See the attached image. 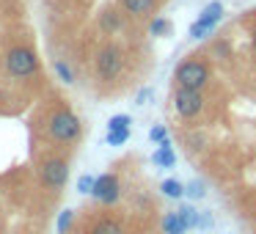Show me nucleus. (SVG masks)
Here are the masks:
<instances>
[{"instance_id": "nucleus-9", "label": "nucleus", "mask_w": 256, "mask_h": 234, "mask_svg": "<svg viewBox=\"0 0 256 234\" xmlns=\"http://www.w3.org/2000/svg\"><path fill=\"white\" fill-rule=\"evenodd\" d=\"M152 160H154V166H160V168H174V166H176V154H174V149H171V140L157 144Z\"/></svg>"}, {"instance_id": "nucleus-22", "label": "nucleus", "mask_w": 256, "mask_h": 234, "mask_svg": "<svg viewBox=\"0 0 256 234\" xmlns=\"http://www.w3.org/2000/svg\"><path fill=\"white\" fill-rule=\"evenodd\" d=\"M94 182H96V176L83 174V176L78 179V193H91V190H94Z\"/></svg>"}, {"instance_id": "nucleus-13", "label": "nucleus", "mask_w": 256, "mask_h": 234, "mask_svg": "<svg viewBox=\"0 0 256 234\" xmlns=\"http://www.w3.org/2000/svg\"><path fill=\"white\" fill-rule=\"evenodd\" d=\"M176 215L182 218L184 228H198V215H201V212L196 210V206H190V204H182V206L176 210Z\"/></svg>"}, {"instance_id": "nucleus-25", "label": "nucleus", "mask_w": 256, "mask_h": 234, "mask_svg": "<svg viewBox=\"0 0 256 234\" xmlns=\"http://www.w3.org/2000/svg\"><path fill=\"white\" fill-rule=\"evenodd\" d=\"M212 226V215L210 212H201L198 215V228H210Z\"/></svg>"}, {"instance_id": "nucleus-23", "label": "nucleus", "mask_w": 256, "mask_h": 234, "mask_svg": "<svg viewBox=\"0 0 256 234\" xmlns=\"http://www.w3.org/2000/svg\"><path fill=\"white\" fill-rule=\"evenodd\" d=\"M149 138L154 140V144H162V140H168V130L162 127V124H154V127L149 130Z\"/></svg>"}, {"instance_id": "nucleus-21", "label": "nucleus", "mask_w": 256, "mask_h": 234, "mask_svg": "<svg viewBox=\"0 0 256 234\" xmlns=\"http://www.w3.org/2000/svg\"><path fill=\"white\" fill-rule=\"evenodd\" d=\"M130 124H132V118H130L127 113H116V116H110V122H108V130H130Z\"/></svg>"}, {"instance_id": "nucleus-14", "label": "nucleus", "mask_w": 256, "mask_h": 234, "mask_svg": "<svg viewBox=\"0 0 256 234\" xmlns=\"http://www.w3.org/2000/svg\"><path fill=\"white\" fill-rule=\"evenodd\" d=\"M160 190H162L166 198H182V196H184V184L176 182V179H166V182L160 184Z\"/></svg>"}, {"instance_id": "nucleus-17", "label": "nucleus", "mask_w": 256, "mask_h": 234, "mask_svg": "<svg viewBox=\"0 0 256 234\" xmlns=\"http://www.w3.org/2000/svg\"><path fill=\"white\" fill-rule=\"evenodd\" d=\"M149 34H152V36H157V39H160V36H168V34H171V22H168L166 17H157V20H152V25H149Z\"/></svg>"}, {"instance_id": "nucleus-18", "label": "nucleus", "mask_w": 256, "mask_h": 234, "mask_svg": "<svg viewBox=\"0 0 256 234\" xmlns=\"http://www.w3.org/2000/svg\"><path fill=\"white\" fill-rule=\"evenodd\" d=\"M108 146H124L130 140V130H108Z\"/></svg>"}, {"instance_id": "nucleus-15", "label": "nucleus", "mask_w": 256, "mask_h": 234, "mask_svg": "<svg viewBox=\"0 0 256 234\" xmlns=\"http://www.w3.org/2000/svg\"><path fill=\"white\" fill-rule=\"evenodd\" d=\"M52 69H56V74H58L61 83H66V86L74 83V72H72V66H69L66 61H56V64H52Z\"/></svg>"}, {"instance_id": "nucleus-1", "label": "nucleus", "mask_w": 256, "mask_h": 234, "mask_svg": "<svg viewBox=\"0 0 256 234\" xmlns=\"http://www.w3.org/2000/svg\"><path fill=\"white\" fill-rule=\"evenodd\" d=\"M47 135L56 144H74L83 135V124H80V118L69 108H56L47 116Z\"/></svg>"}, {"instance_id": "nucleus-2", "label": "nucleus", "mask_w": 256, "mask_h": 234, "mask_svg": "<svg viewBox=\"0 0 256 234\" xmlns=\"http://www.w3.org/2000/svg\"><path fill=\"white\" fill-rule=\"evenodd\" d=\"M3 69H6V74L14 80L34 78V74L39 72V56L25 44H14L12 50L6 52V58H3Z\"/></svg>"}, {"instance_id": "nucleus-19", "label": "nucleus", "mask_w": 256, "mask_h": 234, "mask_svg": "<svg viewBox=\"0 0 256 234\" xmlns=\"http://www.w3.org/2000/svg\"><path fill=\"white\" fill-rule=\"evenodd\" d=\"M72 220H74V210H61V215H58V223H56L58 234H66L69 228H72Z\"/></svg>"}, {"instance_id": "nucleus-26", "label": "nucleus", "mask_w": 256, "mask_h": 234, "mask_svg": "<svg viewBox=\"0 0 256 234\" xmlns=\"http://www.w3.org/2000/svg\"><path fill=\"white\" fill-rule=\"evenodd\" d=\"M254 50H256V30H254Z\"/></svg>"}, {"instance_id": "nucleus-10", "label": "nucleus", "mask_w": 256, "mask_h": 234, "mask_svg": "<svg viewBox=\"0 0 256 234\" xmlns=\"http://www.w3.org/2000/svg\"><path fill=\"white\" fill-rule=\"evenodd\" d=\"M157 6V0H122V8L132 17H144V14H152Z\"/></svg>"}, {"instance_id": "nucleus-7", "label": "nucleus", "mask_w": 256, "mask_h": 234, "mask_svg": "<svg viewBox=\"0 0 256 234\" xmlns=\"http://www.w3.org/2000/svg\"><path fill=\"white\" fill-rule=\"evenodd\" d=\"M174 108H176V113L182 118H193V116H198L201 108H204V96H201V91L176 88V94H174Z\"/></svg>"}, {"instance_id": "nucleus-3", "label": "nucleus", "mask_w": 256, "mask_h": 234, "mask_svg": "<svg viewBox=\"0 0 256 234\" xmlns=\"http://www.w3.org/2000/svg\"><path fill=\"white\" fill-rule=\"evenodd\" d=\"M36 171H39V182L44 184L47 190H52V193L64 190L69 182V162L58 154H47L44 160H39V168H36Z\"/></svg>"}, {"instance_id": "nucleus-6", "label": "nucleus", "mask_w": 256, "mask_h": 234, "mask_svg": "<svg viewBox=\"0 0 256 234\" xmlns=\"http://www.w3.org/2000/svg\"><path fill=\"white\" fill-rule=\"evenodd\" d=\"M122 69H124L122 50H118L116 44L102 47L100 56H96V74H100L102 80H116L118 74H122Z\"/></svg>"}, {"instance_id": "nucleus-24", "label": "nucleus", "mask_w": 256, "mask_h": 234, "mask_svg": "<svg viewBox=\"0 0 256 234\" xmlns=\"http://www.w3.org/2000/svg\"><path fill=\"white\" fill-rule=\"evenodd\" d=\"M149 100H152V88H140L138 96H135V105H149Z\"/></svg>"}, {"instance_id": "nucleus-8", "label": "nucleus", "mask_w": 256, "mask_h": 234, "mask_svg": "<svg viewBox=\"0 0 256 234\" xmlns=\"http://www.w3.org/2000/svg\"><path fill=\"white\" fill-rule=\"evenodd\" d=\"M91 196H94L100 204H116L118 196H122V184H118V176H116V174H102V176H96Z\"/></svg>"}, {"instance_id": "nucleus-4", "label": "nucleus", "mask_w": 256, "mask_h": 234, "mask_svg": "<svg viewBox=\"0 0 256 234\" xmlns=\"http://www.w3.org/2000/svg\"><path fill=\"white\" fill-rule=\"evenodd\" d=\"M176 83L179 88H190V91H201L206 83H210V69H206V64L201 61H182L176 66Z\"/></svg>"}, {"instance_id": "nucleus-12", "label": "nucleus", "mask_w": 256, "mask_h": 234, "mask_svg": "<svg viewBox=\"0 0 256 234\" xmlns=\"http://www.w3.org/2000/svg\"><path fill=\"white\" fill-rule=\"evenodd\" d=\"M162 232H166V234H184V232H188L184 223H182V218L176 215V210L166 212V218H162Z\"/></svg>"}, {"instance_id": "nucleus-11", "label": "nucleus", "mask_w": 256, "mask_h": 234, "mask_svg": "<svg viewBox=\"0 0 256 234\" xmlns=\"http://www.w3.org/2000/svg\"><path fill=\"white\" fill-rule=\"evenodd\" d=\"M91 234H124V226L118 220H113V218H102V220L94 223Z\"/></svg>"}, {"instance_id": "nucleus-20", "label": "nucleus", "mask_w": 256, "mask_h": 234, "mask_svg": "<svg viewBox=\"0 0 256 234\" xmlns=\"http://www.w3.org/2000/svg\"><path fill=\"white\" fill-rule=\"evenodd\" d=\"M204 193L206 190H204V182H201V179H193V182L184 184V196H188V198L198 201V198H204Z\"/></svg>"}, {"instance_id": "nucleus-5", "label": "nucleus", "mask_w": 256, "mask_h": 234, "mask_svg": "<svg viewBox=\"0 0 256 234\" xmlns=\"http://www.w3.org/2000/svg\"><path fill=\"white\" fill-rule=\"evenodd\" d=\"M220 20H223V3H218V0H215V3L204 6V8H201V14H198V20L190 25V39L201 42V39H206V36H212Z\"/></svg>"}, {"instance_id": "nucleus-16", "label": "nucleus", "mask_w": 256, "mask_h": 234, "mask_svg": "<svg viewBox=\"0 0 256 234\" xmlns=\"http://www.w3.org/2000/svg\"><path fill=\"white\" fill-rule=\"evenodd\" d=\"M100 25H102L105 34H113V30L122 28V20H118L116 12H105V14H102V20H100Z\"/></svg>"}]
</instances>
